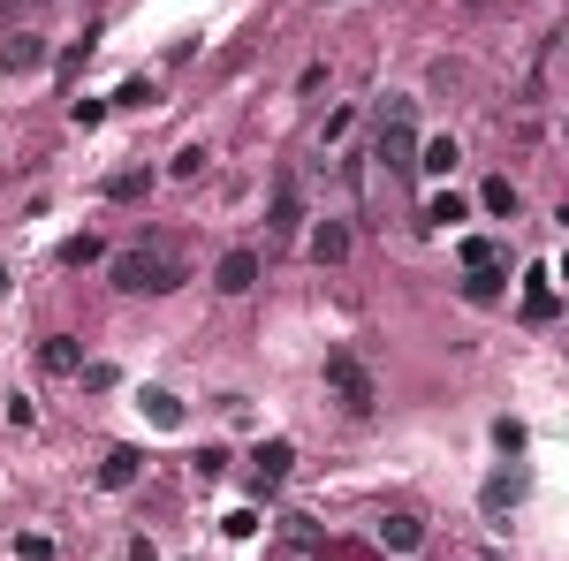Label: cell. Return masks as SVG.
Returning a JSON list of instances; mask_svg holds the SVG:
<instances>
[{"instance_id":"1","label":"cell","mask_w":569,"mask_h":561,"mask_svg":"<svg viewBox=\"0 0 569 561\" xmlns=\"http://www.w3.org/2000/svg\"><path fill=\"white\" fill-rule=\"evenodd\" d=\"M115 288H130V296H167V288H182L190 266L167 251V243H138V251H115Z\"/></svg>"},{"instance_id":"2","label":"cell","mask_w":569,"mask_h":561,"mask_svg":"<svg viewBox=\"0 0 569 561\" xmlns=\"http://www.w3.org/2000/svg\"><path fill=\"white\" fill-rule=\"evenodd\" d=\"M372 159H380L388 175H418V107H411V99H388V107H380Z\"/></svg>"},{"instance_id":"3","label":"cell","mask_w":569,"mask_h":561,"mask_svg":"<svg viewBox=\"0 0 569 561\" xmlns=\"http://www.w3.org/2000/svg\"><path fill=\"white\" fill-rule=\"evenodd\" d=\"M327 387H334V403H342L349 418H365V410L380 403V387H372V372H365V365H357L349 349H334V357H327Z\"/></svg>"},{"instance_id":"4","label":"cell","mask_w":569,"mask_h":561,"mask_svg":"<svg viewBox=\"0 0 569 561\" xmlns=\"http://www.w3.org/2000/svg\"><path fill=\"white\" fill-rule=\"evenodd\" d=\"M372 539H380L388 554H418V547H426V524H418L411 509H388V516L372 524Z\"/></svg>"},{"instance_id":"5","label":"cell","mask_w":569,"mask_h":561,"mask_svg":"<svg viewBox=\"0 0 569 561\" xmlns=\"http://www.w3.org/2000/svg\"><path fill=\"white\" fill-rule=\"evenodd\" d=\"M31 69H46V38L38 31H15L0 46V76H31Z\"/></svg>"},{"instance_id":"6","label":"cell","mask_w":569,"mask_h":561,"mask_svg":"<svg viewBox=\"0 0 569 561\" xmlns=\"http://www.w3.org/2000/svg\"><path fill=\"white\" fill-rule=\"evenodd\" d=\"M288 463H296V440H259V447H251V478H259V486H282Z\"/></svg>"},{"instance_id":"7","label":"cell","mask_w":569,"mask_h":561,"mask_svg":"<svg viewBox=\"0 0 569 561\" xmlns=\"http://www.w3.org/2000/svg\"><path fill=\"white\" fill-rule=\"evenodd\" d=\"M138 478H144V455H138V447H107V463H99V486H107V493H130Z\"/></svg>"},{"instance_id":"8","label":"cell","mask_w":569,"mask_h":561,"mask_svg":"<svg viewBox=\"0 0 569 561\" xmlns=\"http://www.w3.org/2000/svg\"><path fill=\"white\" fill-rule=\"evenodd\" d=\"M251 280H259V251H228V259L213 266V288H221V296H244Z\"/></svg>"},{"instance_id":"9","label":"cell","mask_w":569,"mask_h":561,"mask_svg":"<svg viewBox=\"0 0 569 561\" xmlns=\"http://www.w3.org/2000/svg\"><path fill=\"white\" fill-rule=\"evenodd\" d=\"M38 365H46V372H84V342H76V334H46V342H38Z\"/></svg>"},{"instance_id":"10","label":"cell","mask_w":569,"mask_h":561,"mask_svg":"<svg viewBox=\"0 0 569 561\" xmlns=\"http://www.w3.org/2000/svg\"><path fill=\"white\" fill-rule=\"evenodd\" d=\"M311 259H319V266H342V259H349V228H342V220H319V228H311Z\"/></svg>"},{"instance_id":"11","label":"cell","mask_w":569,"mask_h":561,"mask_svg":"<svg viewBox=\"0 0 569 561\" xmlns=\"http://www.w3.org/2000/svg\"><path fill=\"white\" fill-rule=\"evenodd\" d=\"M524 319H555V274L547 266L524 274Z\"/></svg>"},{"instance_id":"12","label":"cell","mask_w":569,"mask_h":561,"mask_svg":"<svg viewBox=\"0 0 569 561\" xmlns=\"http://www.w3.org/2000/svg\"><path fill=\"white\" fill-rule=\"evenodd\" d=\"M501 280H509V266H463V296L471 303H501Z\"/></svg>"},{"instance_id":"13","label":"cell","mask_w":569,"mask_h":561,"mask_svg":"<svg viewBox=\"0 0 569 561\" xmlns=\"http://www.w3.org/2000/svg\"><path fill=\"white\" fill-rule=\"evenodd\" d=\"M455 259H463V266H509V243H501V236H463Z\"/></svg>"},{"instance_id":"14","label":"cell","mask_w":569,"mask_h":561,"mask_svg":"<svg viewBox=\"0 0 569 561\" xmlns=\"http://www.w3.org/2000/svg\"><path fill=\"white\" fill-rule=\"evenodd\" d=\"M455 159H463V152H455V138H426V144H418V175H448Z\"/></svg>"},{"instance_id":"15","label":"cell","mask_w":569,"mask_h":561,"mask_svg":"<svg viewBox=\"0 0 569 561\" xmlns=\"http://www.w3.org/2000/svg\"><path fill=\"white\" fill-rule=\"evenodd\" d=\"M152 190V167H122V175H107V198L115 205H130V198H144Z\"/></svg>"},{"instance_id":"16","label":"cell","mask_w":569,"mask_h":561,"mask_svg":"<svg viewBox=\"0 0 569 561\" xmlns=\"http://www.w3.org/2000/svg\"><path fill=\"white\" fill-rule=\"evenodd\" d=\"M296 220H304V205H296V182L282 175V190H274V236H296Z\"/></svg>"},{"instance_id":"17","label":"cell","mask_w":569,"mask_h":561,"mask_svg":"<svg viewBox=\"0 0 569 561\" xmlns=\"http://www.w3.org/2000/svg\"><path fill=\"white\" fill-rule=\"evenodd\" d=\"M144 418H152V425H167V432H175V425H182V403H175L167 387H144Z\"/></svg>"},{"instance_id":"18","label":"cell","mask_w":569,"mask_h":561,"mask_svg":"<svg viewBox=\"0 0 569 561\" xmlns=\"http://www.w3.org/2000/svg\"><path fill=\"white\" fill-rule=\"evenodd\" d=\"M517 205H524V198H517V182H509V175H494V182H486V213L517 220Z\"/></svg>"},{"instance_id":"19","label":"cell","mask_w":569,"mask_h":561,"mask_svg":"<svg viewBox=\"0 0 569 561\" xmlns=\"http://www.w3.org/2000/svg\"><path fill=\"white\" fill-rule=\"evenodd\" d=\"M517 493H524V478H509V470H501V478H486V509H494V516H501V509H517Z\"/></svg>"},{"instance_id":"20","label":"cell","mask_w":569,"mask_h":561,"mask_svg":"<svg viewBox=\"0 0 569 561\" xmlns=\"http://www.w3.org/2000/svg\"><path fill=\"white\" fill-rule=\"evenodd\" d=\"M463 213H471V205H463L455 190H440V198H432V205H426V220H432V228H455Z\"/></svg>"},{"instance_id":"21","label":"cell","mask_w":569,"mask_h":561,"mask_svg":"<svg viewBox=\"0 0 569 561\" xmlns=\"http://www.w3.org/2000/svg\"><path fill=\"white\" fill-rule=\"evenodd\" d=\"M92 259H99V236H69L61 243V266H92Z\"/></svg>"},{"instance_id":"22","label":"cell","mask_w":569,"mask_h":561,"mask_svg":"<svg viewBox=\"0 0 569 561\" xmlns=\"http://www.w3.org/2000/svg\"><path fill=\"white\" fill-rule=\"evenodd\" d=\"M494 447H501V455H524V425L501 418V425H494Z\"/></svg>"},{"instance_id":"23","label":"cell","mask_w":569,"mask_h":561,"mask_svg":"<svg viewBox=\"0 0 569 561\" xmlns=\"http://www.w3.org/2000/svg\"><path fill=\"white\" fill-rule=\"evenodd\" d=\"M152 99H159V92H152V84H144V76H130V84H122V92H115V107H152Z\"/></svg>"},{"instance_id":"24","label":"cell","mask_w":569,"mask_h":561,"mask_svg":"<svg viewBox=\"0 0 569 561\" xmlns=\"http://www.w3.org/2000/svg\"><path fill=\"white\" fill-rule=\"evenodd\" d=\"M175 175H182V182L205 175V144H182V152H175Z\"/></svg>"},{"instance_id":"25","label":"cell","mask_w":569,"mask_h":561,"mask_svg":"<svg viewBox=\"0 0 569 561\" xmlns=\"http://www.w3.org/2000/svg\"><path fill=\"white\" fill-rule=\"evenodd\" d=\"M15 554H23V561H54V539H38V532H23V539H15Z\"/></svg>"},{"instance_id":"26","label":"cell","mask_w":569,"mask_h":561,"mask_svg":"<svg viewBox=\"0 0 569 561\" xmlns=\"http://www.w3.org/2000/svg\"><path fill=\"white\" fill-rule=\"evenodd\" d=\"M69 115H76V130H92V122H107V99H76Z\"/></svg>"},{"instance_id":"27","label":"cell","mask_w":569,"mask_h":561,"mask_svg":"<svg viewBox=\"0 0 569 561\" xmlns=\"http://www.w3.org/2000/svg\"><path fill=\"white\" fill-rule=\"evenodd\" d=\"M0 296H8V274H0Z\"/></svg>"}]
</instances>
